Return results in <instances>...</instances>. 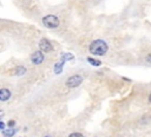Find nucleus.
Wrapping results in <instances>:
<instances>
[{
	"label": "nucleus",
	"instance_id": "9",
	"mask_svg": "<svg viewBox=\"0 0 151 137\" xmlns=\"http://www.w3.org/2000/svg\"><path fill=\"white\" fill-rule=\"evenodd\" d=\"M15 133V130L13 128H8L7 130H2V135L4 137H12Z\"/></svg>",
	"mask_w": 151,
	"mask_h": 137
},
{
	"label": "nucleus",
	"instance_id": "16",
	"mask_svg": "<svg viewBox=\"0 0 151 137\" xmlns=\"http://www.w3.org/2000/svg\"><path fill=\"white\" fill-rule=\"evenodd\" d=\"M149 102L151 103V93H150V96H149Z\"/></svg>",
	"mask_w": 151,
	"mask_h": 137
},
{
	"label": "nucleus",
	"instance_id": "4",
	"mask_svg": "<svg viewBox=\"0 0 151 137\" xmlns=\"http://www.w3.org/2000/svg\"><path fill=\"white\" fill-rule=\"evenodd\" d=\"M39 47H40V51H42V52H52V51H53L52 44H51L50 40H47L46 38H42V39L40 40Z\"/></svg>",
	"mask_w": 151,
	"mask_h": 137
},
{
	"label": "nucleus",
	"instance_id": "12",
	"mask_svg": "<svg viewBox=\"0 0 151 137\" xmlns=\"http://www.w3.org/2000/svg\"><path fill=\"white\" fill-rule=\"evenodd\" d=\"M68 137H84V136H83L80 132H72Z\"/></svg>",
	"mask_w": 151,
	"mask_h": 137
},
{
	"label": "nucleus",
	"instance_id": "10",
	"mask_svg": "<svg viewBox=\"0 0 151 137\" xmlns=\"http://www.w3.org/2000/svg\"><path fill=\"white\" fill-rule=\"evenodd\" d=\"M86 59H87V61H88L91 65H93V66H100V65H101V61H99V60H97V59H93V58H91V57H87Z\"/></svg>",
	"mask_w": 151,
	"mask_h": 137
},
{
	"label": "nucleus",
	"instance_id": "15",
	"mask_svg": "<svg viewBox=\"0 0 151 137\" xmlns=\"http://www.w3.org/2000/svg\"><path fill=\"white\" fill-rule=\"evenodd\" d=\"M0 128H1L2 130H5V123H4V122H1V123H0Z\"/></svg>",
	"mask_w": 151,
	"mask_h": 137
},
{
	"label": "nucleus",
	"instance_id": "6",
	"mask_svg": "<svg viewBox=\"0 0 151 137\" xmlns=\"http://www.w3.org/2000/svg\"><path fill=\"white\" fill-rule=\"evenodd\" d=\"M65 61H66V60H65L64 58H60V60L54 65V73H55V74L61 73V71H63V66H64Z\"/></svg>",
	"mask_w": 151,
	"mask_h": 137
},
{
	"label": "nucleus",
	"instance_id": "13",
	"mask_svg": "<svg viewBox=\"0 0 151 137\" xmlns=\"http://www.w3.org/2000/svg\"><path fill=\"white\" fill-rule=\"evenodd\" d=\"M7 125H8V128H13V126L15 125V120H13V119H11V120H8V123H7Z\"/></svg>",
	"mask_w": 151,
	"mask_h": 137
},
{
	"label": "nucleus",
	"instance_id": "7",
	"mask_svg": "<svg viewBox=\"0 0 151 137\" xmlns=\"http://www.w3.org/2000/svg\"><path fill=\"white\" fill-rule=\"evenodd\" d=\"M9 97H11L9 90H7V89H1L0 90V100L6 102L7 99H9Z\"/></svg>",
	"mask_w": 151,
	"mask_h": 137
},
{
	"label": "nucleus",
	"instance_id": "3",
	"mask_svg": "<svg viewBox=\"0 0 151 137\" xmlns=\"http://www.w3.org/2000/svg\"><path fill=\"white\" fill-rule=\"evenodd\" d=\"M83 81V77L79 76V74H74V76H71L67 80H66V86L70 87V89H73V87H77L81 84Z\"/></svg>",
	"mask_w": 151,
	"mask_h": 137
},
{
	"label": "nucleus",
	"instance_id": "2",
	"mask_svg": "<svg viewBox=\"0 0 151 137\" xmlns=\"http://www.w3.org/2000/svg\"><path fill=\"white\" fill-rule=\"evenodd\" d=\"M42 24L47 28H57L59 26V19L55 15L50 14V15H46L42 18Z\"/></svg>",
	"mask_w": 151,
	"mask_h": 137
},
{
	"label": "nucleus",
	"instance_id": "17",
	"mask_svg": "<svg viewBox=\"0 0 151 137\" xmlns=\"http://www.w3.org/2000/svg\"><path fill=\"white\" fill-rule=\"evenodd\" d=\"M45 137H53V136H50V135H47V136H45Z\"/></svg>",
	"mask_w": 151,
	"mask_h": 137
},
{
	"label": "nucleus",
	"instance_id": "5",
	"mask_svg": "<svg viewBox=\"0 0 151 137\" xmlns=\"http://www.w3.org/2000/svg\"><path fill=\"white\" fill-rule=\"evenodd\" d=\"M44 54H42V51H35L32 53L31 56V60L34 65H40L42 61H44Z\"/></svg>",
	"mask_w": 151,
	"mask_h": 137
},
{
	"label": "nucleus",
	"instance_id": "8",
	"mask_svg": "<svg viewBox=\"0 0 151 137\" xmlns=\"http://www.w3.org/2000/svg\"><path fill=\"white\" fill-rule=\"evenodd\" d=\"M26 73V67L25 66H17L14 68V74L15 76H22Z\"/></svg>",
	"mask_w": 151,
	"mask_h": 137
},
{
	"label": "nucleus",
	"instance_id": "11",
	"mask_svg": "<svg viewBox=\"0 0 151 137\" xmlns=\"http://www.w3.org/2000/svg\"><path fill=\"white\" fill-rule=\"evenodd\" d=\"M61 58H64L65 60H72V59H74V56L72 53H63Z\"/></svg>",
	"mask_w": 151,
	"mask_h": 137
},
{
	"label": "nucleus",
	"instance_id": "14",
	"mask_svg": "<svg viewBox=\"0 0 151 137\" xmlns=\"http://www.w3.org/2000/svg\"><path fill=\"white\" fill-rule=\"evenodd\" d=\"M146 61H147V63H151V53L147 54V57H146Z\"/></svg>",
	"mask_w": 151,
	"mask_h": 137
},
{
	"label": "nucleus",
	"instance_id": "1",
	"mask_svg": "<svg viewBox=\"0 0 151 137\" xmlns=\"http://www.w3.org/2000/svg\"><path fill=\"white\" fill-rule=\"evenodd\" d=\"M90 52L94 56H104L107 50H109V46L107 44L101 40V39H97V40H93L91 44H90V47H88Z\"/></svg>",
	"mask_w": 151,
	"mask_h": 137
}]
</instances>
